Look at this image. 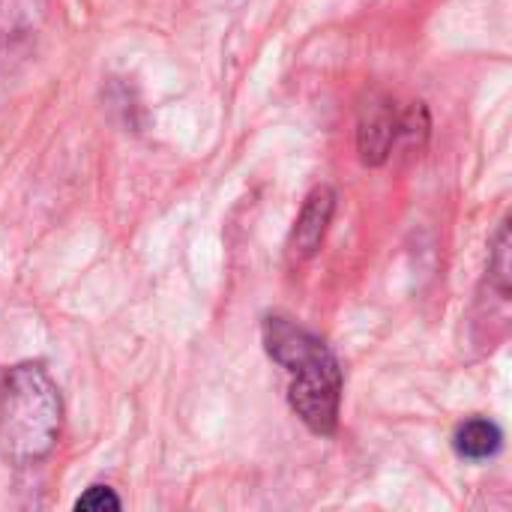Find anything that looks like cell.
<instances>
[{"mask_svg":"<svg viewBox=\"0 0 512 512\" xmlns=\"http://www.w3.org/2000/svg\"><path fill=\"white\" fill-rule=\"evenodd\" d=\"M75 510H90V512L120 510V498H117L108 486H93V489H87V492L75 501Z\"/></svg>","mask_w":512,"mask_h":512,"instance_id":"obj_5","label":"cell"},{"mask_svg":"<svg viewBox=\"0 0 512 512\" xmlns=\"http://www.w3.org/2000/svg\"><path fill=\"white\" fill-rule=\"evenodd\" d=\"M501 429L492 420H468L456 432V450L465 459H489L501 450Z\"/></svg>","mask_w":512,"mask_h":512,"instance_id":"obj_4","label":"cell"},{"mask_svg":"<svg viewBox=\"0 0 512 512\" xmlns=\"http://www.w3.org/2000/svg\"><path fill=\"white\" fill-rule=\"evenodd\" d=\"M330 213H333V192L330 189H315L309 195V204L303 207V216L294 228V240H291V252L306 258L318 249L324 231H327V222H330Z\"/></svg>","mask_w":512,"mask_h":512,"instance_id":"obj_3","label":"cell"},{"mask_svg":"<svg viewBox=\"0 0 512 512\" xmlns=\"http://www.w3.org/2000/svg\"><path fill=\"white\" fill-rule=\"evenodd\" d=\"M267 351L291 372V405L300 420L312 432L330 435L339 420L342 393L336 357L324 348V342L279 318L267 321Z\"/></svg>","mask_w":512,"mask_h":512,"instance_id":"obj_1","label":"cell"},{"mask_svg":"<svg viewBox=\"0 0 512 512\" xmlns=\"http://www.w3.org/2000/svg\"><path fill=\"white\" fill-rule=\"evenodd\" d=\"M60 432V396L42 366H15L0 384L3 456L27 465L42 459Z\"/></svg>","mask_w":512,"mask_h":512,"instance_id":"obj_2","label":"cell"}]
</instances>
